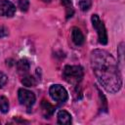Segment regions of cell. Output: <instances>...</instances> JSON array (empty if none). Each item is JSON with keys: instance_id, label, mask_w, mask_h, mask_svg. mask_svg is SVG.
<instances>
[{"instance_id": "cell-1", "label": "cell", "mask_w": 125, "mask_h": 125, "mask_svg": "<svg viewBox=\"0 0 125 125\" xmlns=\"http://www.w3.org/2000/svg\"><path fill=\"white\" fill-rule=\"evenodd\" d=\"M91 66L101 83L109 93H116L122 86L121 73L115 59L104 50H94L91 53Z\"/></svg>"}, {"instance_id": "cell-2", "label": "cell", "mask_w": 125, "mask_h": 125, "mask_svg": "<svg viewBox=\"0 0 125 125\" xmlns=\"http://www.w3.org/2000/svg\"><path fill=\"white\" fill-rule=\"evenodd\" d=\"M84 72L80 65H65L62 70L63 79L70 84H78L83 78Z\"/></svg>"}, {"instance_id": "cell-3", "label": "cell", "mask_w": 125, "mask_h": 125, "mask_svg": "<svg viewBox=\"0 0 125 125\" xmlns=\"http://www.w3.org/2000/svg\"><path fill=\"white\" fill-rule=\"evenodd\" d=\"M91 21H92L93 27L96 29V31L98 33L99 42L102 45H105L107 43V34H106V30H105L104 22L101 21V19L99 18L98 15H93L91 18Z\"/></svg>"}, {"instance_id": "cell-4", "label": "cell", "mask_w": 125, "mask_h": 125, "mask_svg": "<svg viewBox=\"0 0 125 125\" xmlns=\"http://www.w3.org/2000/svg\"><path fill=\"white\" fill-rule=\"evenodd\" d=\"M49 93H50L51 98L58 103H64L68 98L66 90L64 89V87H62L60 84L52 85L50 87Z\"/></svg>"}, {"instance_id": "cell-5", "label": "cell", "mask_w": 125, "mask_h": 125, "mask_svg": "<svg viewBox=\"0 0 125 125\" xmlns=\"http://www.w3.org/2000/svg\"><path fill=\"white\" fill-rule=\"evenodd\" d=\"M18 97H19L20 104L24 106L29 107L33 105L35 103V95L29 90H26L23 88L20 89L18 91Z\"/></svg>"}, {"instance_id": "cell-6", "label": "cell", "mask_w": 125, "mask_h": 125, "mask_svg": "<svg viewBox=\"0 0 125 125\" xmlns=\"http://www.w3.org/2000/svg\"><path fill=\"white\" fill-rule=\"evenodd\" d=\"M16 12L15 5L9 0H0V16L2 17H13Z\"/></svg>"}, {"instance_id": "cell-7", "label": "cell", "mask_w": 125, "mask_h": 125, "mask_svg": "<svg viewBox=\"0 0 125 125\" xmlns=\"http://www.w3.org/2000/svg\"><path fill=\"white\" fill-rule=\"evenodd\" d=\"M71 39L73 43L77 46H80L84 43V35L78 27H72L71 29Z\"/></svg>"}, {"instance_id": "cell-8", "label": "cell", "mask_w": 125, "mask_h": 125, "mask_svg": "<svg viewBox=\"0 0 125 125\" xmlns=\"http://www.w3.org/2000/svg\"><path fill=\"white\" fill-rule=\"evenodd\" d=\"M58 123L62 125H68L71 123V115L66 110H61L58 113Z\"/></svg>"}, {"instance_id": "cell-9", "label": "cell", "mask_w": 125, "mask_h": 125, "mask_svg": "<svg viewBox=\"0 0 125 125\" xmlns=\"http://www.w3.org/2000/svg\"><path fill=\"white\" fill-rule=\"evenodd\" d=\"M41 109H42V113L46 118H49L55 111V107L48 102L46 101H42L41 103Z\"/></svg>"}, {"instance_id": "cell-10", "label": "cell", "mask_w": 125, "mask_h": 125, "mask_svg": "<svg viewBox=\"0 0 125 125\" xmlns=\"http://www.w3.org/2000/svg\"><path fill=\"white\" fill-rule=\"evenodd\" d=\"M17 68L20 73H26L29 68H30V63L28 60L26 59H21L17 62Z\"/></svg>"}, {"instance_id": "cell-11", "label": "cell", "mask_w": 125, "mask_h": 125, "mask_svg": "<svg viewBox=\"0 0 125 125\" xmlns=\"http://www.w3.org/2000/svg\"><path fill=\"white\" fill-rule=\"evenodd\" d=\"M62 4L64 6L65 8V15H66V19H69L73 16L74 10H73V6L70 0H61Z\"/></svg>"}, {"instance_id": "cell-12", "label": "cell", "mask_w": 125, "mask_h": 125, "mask_svg": "<svg viewBox=\"0 0 125 125\" xmlns=\"http://www.w3.org/2000/svg\"><path fill=\"white\" fill-rule=\"evenodd\" d=\"M21 83L26 86V87H33L36 85L37 81L36 79L34 78V76H31V75H26L24 76L22 79H21Z\"/></svg>"}, {"instance_id": "cell-13", "label": "cell", "mask_w": 125, "mask_h": 125, "mask_svg": "<svg viewBox=\"0 0 125 125\" xmlns=\"http://www.w3.org/2000/svg\"><path fill=\"white\" fill-rule=\"evenodd\" d=\"M9 110V101L5 96H0V111L7 113Z\"/></svg>"}, {"instance_id": "cell-14", "label": "cell", "mask_w": 125, "mask_h": 125, "mask_svg": "<svg viewBox=\"0 0 125 125\" xmlns=\"http://www.w3.org/2000/svg\"><path fill=\"white\" fill-rule=\"evenodd\" d=\"M91 5H92L91 0H81L79 2V6L82 11H88L91 8Z\"/></svg>"}, {"instance_id": "cell-15", "label": "cell", "mask_w": 125, "mask_h": 125, "mask_svg": "<svg viewBox=\"0 0 125 125\" xmlns=\"http://www.w3.org/2000/svg\"><path fill=\"white\" fill-rule=\"evenodd\" d=\"M19 8L22 12H26L29 8V2L28 0H19Z\"/></svg>"}, {"instance_id": "cell-16", "label": "cell", "mask_w": 125, "mask_h": 125, "mask_svg": "<svg viewBox=\"0 0 125 125\" xmlns=\"http://www.w3.org/2000/svg\"><path fill=\"white\" fill-rule=\"evenodd\" d=\"M7 81H8V77L3 72L0 71V88L4 87L6 85V83H7Z\"/></svg>"}, {"instance_id": "cell-17", "label": "cell", "mask_w": 125, "mask_h": 125, "mask_svg": "<svg viewBox=\"0 0 125 125\" xmlns=\"http://www.w3.org/2000/svg\"><path fill=\"white\" fill-rule=\"evenodd\" d=\"M7 34H8V30H7L5 27L0 26V37H4V36H6Z\"/></svg>"}]
</instances>
